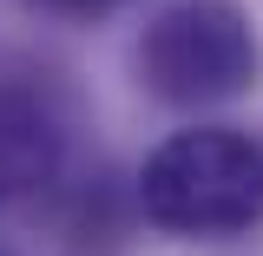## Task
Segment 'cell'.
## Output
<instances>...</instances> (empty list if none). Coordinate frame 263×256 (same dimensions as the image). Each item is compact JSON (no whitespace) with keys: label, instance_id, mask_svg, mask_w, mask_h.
Instances as JSON below:
<instances>
[{"label":"cell","instance_id":"obj_1","mask_svg":"<svg viewBox=\"0 0 263 256\" xmlns=\"http://www.w3.org/2000/svg\"><path fill=\"white\" fill-rule=\"evenodd\" d=\"M138 204L171 237H237L263 217V145L230 125L171 131L138 171Z\"/></svg>","mask_w":263,"mask_h":256},{"label":"cell","instance_id":"obj_4","mask_svg":"<svg viewBox=\"0 0 263 256\" xmlns=\"http://www.w3.org/2000/svg\"><path fill=\"white\" fill-rule=\"evenodd\" d=\"M46 13H66V20H92V13H112L119 0H40Z\"/></svg>","mask_w":263,"mask_h":256},{"label":"cell","instance_id":"obj_2","mask_svg":"<svg viewBox=\"0 0 263 256\" xmlns=\"http://www.w3.org/2000/svg\"><path fill=\"white\" fill-rule=\"evenodd\" d=\"M138 72L164 105H224L257 86V33L237 0H178L138 40Z\"/></svg>","mask_w":263,"mask_h":256},{"label":"cell","instance_id":"obj_3","mask_svg":"<svg viewBox=\"0 0 263 256\" xmlns=\"http://www.w3.org/2000/svg\"><path fill=\"white\" fill-rule=\"evenodd\" d=\"M60 151H66V125L53 99L27 79L0 72V204L40 191L60 171Z\"/></svg>","mask_w":263,"mask_h":256}]
</instances>
